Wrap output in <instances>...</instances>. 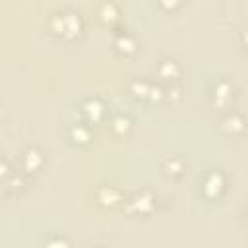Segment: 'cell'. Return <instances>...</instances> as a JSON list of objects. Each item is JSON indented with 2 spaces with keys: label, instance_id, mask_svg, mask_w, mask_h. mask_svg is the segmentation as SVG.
I'll list each match as a JSON object with an SVG mask.
<instances>
[{
  "label": "cell",
  "instance_id": "30bf717a",
  "mask_svg": "<svg viewBox=\"0 0 248 248\" xmlns=\"http://www.w3.org/2000/svg\"><path fill=\"white\" fill-rule=\"evenodd\" d=\"M68 140L76 145H87L93 140V130L85 120L79 122H72L68 126Z\"/></svg>",
  "mask_w": 248,
  "mask_h": 248
},
{
  "label": "cell",
  "instance_id": "d6986e66",
  "mask_svg": "<svg viewBox=\"0 0 248 248\" xmlns=\"http://www.w3.org/2000/svg\"><path fill=\"white\" fill-rule=\"evenodd\" d=\"M45 248H72V244L64 234H52L46 238Z\"/></svg>",
  "mask_w": 248,
  "mask_h": 248
},
{
  "label": "cell",
  "instance_id": "277c9868",
  "mask_svg": "<svg viewBox=\"0 0 248 248\" xmlns=\"http://www.w3.org/2000/svg\"><path fill=\"white\" fill-rule=\"evenodd\" d=\"M209 99H211V105L215 108H221V110H229L236 99V87L231 79L227 78H221L213 83L211 87V93H209Z\"/></svg>",
  "mask_w": 248,
  "mask_h": 248
},
{
  "label": "cell",
  "instance_id": "8fae6325",
  "mask_svg": "<svg viewBox=\"0 0 248 248\" xmlns=\"http://www.w3.org/2000/svg\"><path fill=\"white\" fill-rule=\"evenodd\" d=\"M221 132L225 136H232V138L240 136L244 132V116L236 110H229L221 120Z\"/></svg>",
  "mask_w": 248,
  "mask_h": 248
},
{
  "label": "cell",
  "instance_id": "5b68a950",
  "mask_svg": "<svg viewBox=\"0 0 248 248\" xmlns=\"http://www.w3.org/2000/svg\"><path fill=\"white\" fill-rule=\"evenodd\" d=\"M45 151L37 145H29L21 151L19 155V172L25 174V176H31L35 172H39L43 167H45Z\"/></svg>",
  "mask_w": 248,
  "mask_h": 248
},
{
  "label": "cell",
  "instance_id": "ac0fdd59",
  "mask_svg": "<svg viewBox=\"0 0 248 248\" xmlns=\"http://www.w3.org/2000/svg\"><path fill=\"white\" fill-rule=\"evenodd\" d=\"M147 101H151V103H161V101H165V85L159 83V81H151Z\"/></svg>",
  "mask_w": 248,
  "mask_h": 248
},
{
  "label": "cell",
  "instance_id": "3957f363",
  "mask_svg": "<svg viewBox=\"0 0 248 248\" xmlns=\"http://www.w3.org/2000/svg\"><path fill=\"white\" fill-rule=\"evenodd\" d=\"M227 174L219 169H209L202 180H200V190L205 200H219L227 192Z\"/></svg>",
  "mask_w": 248,
  "mask_h": 248
},
{
  "label": "cell",
  "instance_id": "2e32d148",
  "mask_svg": "<svg viewBox=\"0 0 248 248\" xmlns=\"http://www.w3.org/2000/svg\"><path fill=\"white\" fill-rule=\"evenodd\" d=\"M4 182H6V186H8L12 192H21V190H25V186H27V176L21 174V172H12Z\"/></svg>",
  "mask_w": 248,
  "mask_h": 248
},
{
  "label": "cell",
  "instance_id": "7c38bea8",
  "mask_svg": "<svg viewBox=\"0 0 248 248\" xmlns=\"http://www.w3.org/2000/svg\"><path fill=\"white\" fill-rule=\"evenodd\" d=\"M112 46L120 54H134L138 50V41H136V37L130 31L124 29V31H116L114 41H112Z\"/></svg>",
  "mask_w": 248,
  "mask_h": 248
},
{
  "label": "cell",
  "instance_id": "44dd1931",
  "mask_svg": "<svg viewBox=\"0 0 248 248\" xmlns=\"http://www.w3.org/2000/svg\"><path fill=\"white\" fill-rule=\"evenodd\" d=\"M91 248H103V246H91Z\"/></svg>",
  "mask_w": 248,
  "mask_h": 248
},
{
  "label": "cell",
  "instance_id": "7a4b0ae2",
  "mask_svg": "<svg viewBox=\"0 0 248 248\" xmlns=\"http://www.w3.org/2000/svg\"><path fill=\"white\" fill-rule=\"evenodd\" d=\"M122 205L128 215H149V213H153V209L157 205V196L149 188H141V190L134 192L130 198H126L122 202Z\"/></svg>",
  "mask_w": 248,
  "mask_h": 248
},
{
  "label": "cell",
  "instance_id": "52a82bcc",
  "mask_svg": "<svg viewBox=\"0 0 248 248\" xmlns=\"http://www.w3.org/2000/svg\"><path fill=\"white\" fill-rule=\"evenodd\" d=\"M155 74L159 76V83H178L182 76V66L176 58L165 56L155 64Z\"/></svg>",
  "mask_w": 248,
  "mask_h": 248
},
{
  "label": "cell",
  "instance_id": "9a60e30c",
  "mask_svg": "<svg viewBox=\"0 0 248 248\" xmlns=\"http://www.w3.org/2000/svg\"><path fill=\"white\" fill-rule=\"evenodd\" d=\"M97 16H99V19L105 21V23H114V21H118V17H120L118 4H114V2H103V4H99V6H97Z\"/></svg>",
  "mask_w": 248,
  "mask_h": 248
},
{
  "label": "cell",
  "instance_id": "e0dca14e",
  "mask_svg": "<svg viewBox=\"0 0 248 248\" xmlns=\"http://www.w3.org/2000/svg\"><path fill=\"white\" fill-rule=\"evenodd\" d=\"M182 99V87L178 83H167L165 85V101L178 103Z\"/></svg>",
  "mask_w": 248,
  "mask_h": 248
},
{
  "label": "cell",
  "instance_id": "8992f818",
  "mask_svg": "<svg viewBox=\"0 0 248 248\" xmlns=\"http://www.w3.org/2000/svg\"><path fill=\"white\" fill-rule=\"evenodd\" d=\"M95 200H97V203H99L101 207L112 209V207L122 205L124 194H122V190H120L116 184L105 182V184H99V186H97V190H95Z\"/></svg>",
  "mask_w": 248,
  "mask_h": 248
},
{
  "label": "cell",
  "instance_id": "ffe728a7",
  "mask_svg": "<svg viewBox=\"0 0 248 248\" xmlns=\"http://www.w3.org/2000/svg\"><path fill=\"white\" fill-rule=\"evenodd\" d=\"M12 172H14V170H12L10 161H8V159H4V157H0V180H6Z\"/></svg>",
  "mask_w": 248,
  "mask_h": 248
},
{
  "label": "cell",
  "instance_id": "6da1fadb",
  "mask_svg": "<svg viewBox=\"0 0 248 248\" xmlns=\"http://www.w3.org/2000/svg\"><path fill=\"white\" fill-rule=\"evenodd\" d=\"M48 27L58 37L76 39L81 33V29H83V19H81L79 12H76L72 8H64V10H58V12H54L50 16Z\"/></svg>",
  "mask_w": 248,
  "mask_h": 248
},
{
  "label": "cell",
  "instance_id": "5bb4252c",
  "mask_svg": "<svg viewBox=\"0 0 248 248\" xmlns=\"http://www.w3.org/2000/svg\"><path fill=\"white\" fill-rule=\"evenodd\" d=\"M132 126H134L132 118H130L128 114H124V112H116V114L110 118V122H108L110 132H112L114 136H118V138L128 136V134H130V130H132Z\"/></svg>",
  "mask_w": 248,
  "mask_h": 248
},
{
  "label": "cell",
  "instance_id": "4fadbf2b",
  "mask_svg": "<svg viewBox=\"0 0 248 248\" xmlns=\"http://www.w3.org/2000/svg\"><path fill=\"white\" fill-rule=\"evenodd\" d=\"M149 87H151V81L145 79V78H132V79H128V83H126L128 93H130L134 99H138V101H147V97H149Z\"/></svg>",
  "mask_w": 248,
  "mask_h": 248
},
{
  "label": "cell",
  "instance_id": "ba28073f",
  "mask_svg": "<svg viewBox=\"0 0 248 248\" xmlns=\"http://www.w3.org/2000/svg\"><path fill=\"white\" fill-rule=\"evenodd\" d=\"M79 112H81V116L87 124H95V122H101L107 116V105L99 97H87L81 103Z\"/></svg>",
  "mask_w": 248,
  "mask_h": 248
},
{
  "label": "cell",
  "instance_id": "9c48e42d",
  "mask_svg": "<svg viewBox=\"0 0 248 248\" xmlns=\"http://www.w3.org/2000/svg\"><path fill=\"white\" fill-rule=\"evenodd\" d=\"M159 167H161V172H163L167 178L178 180V178H182L184 172H186V159H184L182 155H176V153H174V155H167V157L161 159Z\"/></svg>",
  "mask_w": 248,
  "mask_h": 248
}]
</instances>
